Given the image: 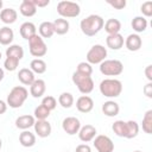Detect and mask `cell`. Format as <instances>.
Returning <instances> with one entry per match:
<instances>
[{
    "label": "cell",
    "instance_id": "cell-1",
    "mask_svg": "<svg viewBox=\"0 0 152 152\" xmlns=\"http://www.w3.org/2000/svg\"><path fill=\"white\" fill-rule=\"evenodd\" d=\"M103 25H104V20L101 15L90 14L87 18L81 20L80 28L83 34H86L88 37H93V36L97 34L103 28Z\"/></svg>",
    "mask_w": 152,
    "mask_h": 152
},
{
    "label": "cell",
    "instance_id": "cell-2",
    "mask_svg": "<svg viewBox=\"0 0 152 152\" xmlns=\"http://www.w3.org/2000/svg\"><path fill=\"white\" fill-rule=\"evenodd\" d=\"M100 93L106 97H118L122 93V83L116 78H104L99 86Z\"/></svg>",
    "mask_w": 152,
    "mask_h": 152
},
{
    "label": "cell",
    "instance_id": "cell-3",
    "mask_svg": "<svg viewBox=\"0 0 152 152\" xmlns=\"http://www.w3.org/2000/svg\"><path fill=\"white\" fill-rule=\"evenodd\" d=\"M28 96V91L25 87L23 86H15L11 89V91L7 95V106H10L11 108H20L24 102L26 101Z\"/></svg>",
    "mask_w": 152,
    "mask_h": 152
},
{
    "label": "cell",
    "instance_id": "cell-4",
    "mask_svg": "<svg viewBox=\"0 0 152 152\" xmlns=\"http://www.w3.org/2000/svg\"><path fill=\"white\" fill-rule=\"evenodd\" d=\"M71 80H72L74 84L77 87V89L80 90V93H82L83 95L90 94L94 89V81L90 75H86V74L75 71L72 74Z\"/></svg>",
    "mask_w": 152,
    "mask_h": 152
},
{
    "label": "cell",
    "instance_id": "cell-5",
    "mask_svg": "<svg viewBox=\"0 0 152 152\" xmlns=\"http://www.w3.org/2000/svg\"><path fill=\"white\" fill-rule=\"evenodd\" d=\"M57 13L61 15V18H76L81 13V7L77 2L74 1H59L57 4Z\"/></svg>",
    "mask_w": 152,
    "mask_h": 152
},
{
    "label": "cell",
    "instance_id": "cell-6",
    "mask_svg": "<svg viewBox=\"0 0 152 152\" xmlns=\"http://www.w3.org/2000/svg\"><path fill=\"white\" fill-rule=\"evenodd\" d=\"M124 71V64L119 59H104L100 64V72L104 76H119Z\"/></svg>",
    "mask_w": 152,
    "mask_h": 152
},
{
    "label": "cell",
    "instance_id": "cell-7",
    "mask_svg": "<svg viewBox=\"0 0 152 152\" xmlns=\"http://www.w3.org/2000/svg\"><path fill=\"white\" fill-rule=\"evenodd\" d=\"M28 50H30V53L33 57L39 58V57H43V56L46 55L48 46H46L44 39L37 33V34H34L33 37H31L28 39Z\"/></svg>",
    "mask_w": 152,
    "mask_h": 152
},
{
    "label": "cell",
    "instance_id": "cell-8",
    "mask_svg": "<svg viewBox=\"0 0 152 152\" xmlns=\"http://www.w3.org/2000/svg\"><path fill=\"white\" fill-rule=\"evenodd\" d=\"M87 62L91 64H101L107 57V49L101 44L93 45L87 52Z\"/></svg>",
    "mask_w": 152,
    "mask_h": 152
},
{
    "label": "cell",
    "instance_id": "cell-9",
    "mask_svg": "<svg viewBox=\"0 0 152 152\" xmlns=\"http://www.w3.org/2000/svg\"><path fill=\"white\" fill-rule=\"evenodd\" d=\"M94 147L97 152H113L114 151V142L107 135L100 134L94 138Z\"/></svg>",
    "mask_w": 152,
    "mask_h": 152
},
{
    "label": "cell",
    "instance_id": "cell-10",
    "mask_svg": "<svg viewBox=\"0 0 152 152\" xmlns=\"http://www.w3.org/2000/svg\"><path fill=\"white\" fill-rule=\"evenodd\" d=\"M62 128L66 134L74 135L76 133H78V131L81 128V122L76 116H66L62 121Z\"/></svg>",
    "mask_w": 152,
    "mask_h": 152
},
{
    "label": "cell",
    "instance_id": "cell-11",
    "mask_svg": "<svg viewBox=\"0 0 152 152\" xmlns=\"http://www.w3.org/2000/svg\"><path fill=\"white\" fill-rule=\"evenodd\" d=\"M34 133L39 137V138H46L51 134L52 127L51 124L48 120H36L34 125Z\"/></svg>",
    "mask_w": 152,
    "mask_h": 152
},
{
    "label": "cell",
    "instance_id": "cell-12",
    "mask_svg": "<svg viewBox=\"0 0 152 152\" xmlns=\"http://www.w3.org/2000/svg\"><path fill=\"white\" fill-rule=\"evenodd\" d=\"M96 133H97V131H96L95 126L88 124V125L81 126V128H80V131H78L77 134H78V138H80L81 141L89 142V141L94 140V138L96 137Z\"/></svg>",
    "mask_w": 152,
    "mask_h": 152
},
{
    "label": "cell",
    "instance_id": "cell-13",
    "mask_svg": "<svg viewBox=\"0 0 152 152\" xmlns=\"http://www.w3.org/2000/svg\"><path fill=\"white\" fill-rule=\"evenodd\" d=\"M76 108L81 113H89L94 108V101L88 95H82L76 100Z\"/></svg>",
    "mask_w": 152,
    "mask_h": 152
},
{
    "label": "cell",
    "instance_id": "cell-14",
    "mask_svg": "<svg viewBox=\"0 0 152 152\" xmlns=\"http://www.w3.org/2000/svg\"><path fill=\"white\" fill-rule=\"evenodd\" d=\"M141 45H142V39L137 33H131L125 39V46L128 51H132V52L138 51V50H140Z\"/></svg>",
    "mask_w": 152,
    "mask_h": 152
},
{
    "label": "cell",
    "instance_id": "cell-15",
    "mask_svg": "<svg viewBox=\"0 0 152 152\" xmlns=\"http://www.w3.org/2000/svg\"><path fill=\"white\" fill-rule=\"evenodd\" d=\"M45 90H46V83L42 78L34 80V82L30 86V94L36 99L42 97L45 94Z\"/></svg>",
    "mask_w": 152,
    "mask_h": 152
},
{
    "label": "cell",
    "instance_id": "cell-16",
    "mask_svg": "<svg viewBox=\"0 0 152 152\" xmlns=\"http://www.w3.org/2000/svg\"><path fill=\"white\" fill-rule=\"evenodd\" d=\"M36 122V119L33 115H28V114H25V115H20L15 119V127L19 128V129H23V131H26L31 127H33Z\"/></svg>",
    "mask_w": 152,
    "mask_h": 152
},
{
    "label": "cell",
    "instance_id": "cell-17",
    "mask_svg": "<svg viewBox=\"0 0 152 152\" xmlns=\"http://www.w3.org/2000/svg\"><path fill=\"white\" fill-rule=\"evenodd\" d=\"M106 44L112 50H120L125 44V39L120 33L108 34L107 38H106Z\"/></svg>",
    "mask_w": 152,
    "mask_h": 152
},
{
    "label": "cell",
    "instance_id": "cell-18",
    "mask_svg": "<svg viewBox=\"0 0 152 152\" xmlns=\"http://www.w3.org/2000/svg\"><path fill=\"white\" fill-rule=\"evenodd\" d=\"M102 113L106 115V116H108V118H114V116H116L118 114H119V112H120V106H119V103L118 102H115V101H112V100H108V101H106L103 104H102Z\"/></svg>",
    "mask_w": 152,
    "mask_h": 152
},
{
    "label": "cell",
    "instance_id": "cell-19",
    "mask_svg": "<svg viewBox=\"0 0 152 152\" xmlns=\"http://www.w3.org/2000/svg\"><path fill=\"white\" fill-rule=\"evenodd\" d=\"M19 32H20V36L21 38L28 40L31 37H33L34 34H37V27L31 21H25L20 25V28H19Z\"/></svg>",
    "mask_w": 152,
    "mask_h": 152
},
{
    "label": "cell",
    "instance_id": "cell-20",
    "mask_svg": "<svg viewBox=\"0 0 152 152\" xmlns=\"http://www.w3.org/2000/svg\"><path fill=\"white\" fill-rule=\"evenodd\" d=\"M17 18H18V13L14 8L8 7V8L1 10V12H0V20L6 25H11V24L15 23Z\"/></svg>",
    "mask_w": 152,
    "mask_h": 152
},
{
    "label": "cell",
    "instance_id": "cell-21",
    "mask_svg": "<svg viewBox=\"0 0 152 152\" xmlns=\"http://www.w3.org/2000/svg\"><path fill=\"white\" fill-rule=\"evenodd\" d=\"M19 12L24 17L30 18V17H33L37 13V7L34 6L32 0H23L20 6H19Z\"/></svg>",
    "mask_w": 152,
    "mask_h": 152
},
{
    "label": "cell",
    "instance_id": "cell-22",
    "mask_svg": "<svg viewBox=\"0 0 152 152\" xmlns=\"http://www.w3.org/2000/svg\"><path fill=\"white\" fill-rule=\"evenodd\" d=\"M18 80L24 84V86H31L36 77H34V74L33 71L30 69V68H23L19 70L18 72Z\"/></svg>",
    "mask_w": 152,
    "mask_h": 152
},
{
    "label": "cell",
    "instance_id": "cell-23",
    "mask_svg": "<svg viewBox=\"0 0 152 152\" xmlns=\"http://www.w3.org/2000/svg\"><path fill=\"white\" fill-rule=\"evenodd\" d=\"M19 142L24 147H32L36 144V134L30 131H23L19 134Z\"/></svg>",
    "mask_w": 152,
    "mask_h": 152
},
{
    "label": "cell",
    "instance_id": "cell-24",
    "mask_svg": "<svg viewBox=\"0 0 152 152\" xmlns=\"http://www.w3.org/2000/svg\"><path fill=\"white\" fill-rule=\"evenodd\" d=\"M52 25H53V30H55V33L59 34V36H63L65 33H68L69 31V21L64 18H58L56 19L55 21H52Z\"/></svg>",
    "mask_w": 152,
    "mask_h": 152
},
{
    "label": "cell",
    "instance_id": "cell-25",
    "mask_svg": "<svg viewBox=\"0 0 152 152\" xmlns=\"http://www.w3.org/2000/svg\"><path fill=\"white\" fill-rule=\"evenodd\" d=\"M103 27L108 34H116V33H120L121 23H120V20H118L115 18H110L104 23Z\"/></svg>",
    "mask_w": 152,
    "mask_h": 152
},
{
    "label": "cell",
    "instance_id": "cell-26",
    "mask_svg": "<svg viewBox=\"0 0 152 152\" xmlns=\"http://www.w3.org/2000/svg\"><path fill=\"white\" fill-rule=\"evenodd\" d=\"M14 38V32L8 26H4L0 28V44L1 45H11Z\"/></svg>",
    "mask_w": 152,
    "mask_h": 152
},
{
    "label": "cell",
    "instance_id": "cell-27",
    "mask_svg": "<svg viewBox=\"0 0 152 152\" xmlns=\"http://www.w3.org/2000/svg\"><path fill=\"white\" fill-rule=\"evenodd\" d=\"M131 26L137 32V34L140 32H144L147 28V19L145 17H141V15L134 17L131 21Z\"/></svg>",
    "mask_w": 152,
    "mask_h": 152
},
{
    "label": "cell",
    "instance_id": "cell-28",
    "mask_svg": "<svg viewBox=\"0 0 152 152\" xmlns=\"http://www.w3.org/2000/svg\"><path fill=\"white\" fill-rule=\"evenodd\" d=\"M38 32L39 36L44 39V38H51L55 34V30H53V25L51 21H43L39 27H38Z\"/></svg>",
    "mask_w": 152,
    "mask_h": 152
},
{
    "label": "cell",
    "instance_id": "cell-29",
    "mask_svg": "<svg viewBox=\"0 0 152 152\" xmlns=\"http://www.w3.org/2000/svg\"><path fill=\"white\" fill-rule=\"evenodd\" d=\"M139 133V124L134 120H128L126 121V139H133L138 135Z\"/></svg>",
    "mask_w": 152,
    "mask_h": 152
},
{
    "label": "cell",
    "instance_id": "cell-30",
    "mask_svg": "<svg viewBox=\"0 0 152 152\" xmlns=\"http://www.w3.org/2000/svg\"><path fill=\"white\" fill-rule=\"evenodd\" d=\"M6 57H13L20 61L24 57V49L18 44H12L6 49Z\"/></svg>",
    "mask_w": 152,
    "mask_h": 152
},
{
    "label": "cell",
    "instance_id": "cell-31",
    "mask_svg": "<svg viewBox=\"0 0 152 152\" xmlns=\"http://www.w3.org/2000/svg\"><path fill=\"white\" fill-rule=\"evenodd\" d=\"M30 69L33 71V74H44L46 71V63L42 58H34L30 63Z\"/></svg>",
    "mask_w": 152,
    "mask_h": 152
},
{
    "label": "cell",
    "instance_id": "cell-32",
    "mask_svg": "<svg viewBox=\"0 0 152 152\" xmlns=\"http://www.w3.org/2000/svg\"><path fill=\"white\" fill-rule=\"evenodd\" d=\"M74 101H75V100H74V96H72L71 93L64 91V93H62V94L58 96V103H59L63 108H70V107H72Z\"/></svg>",
    "mask_w": 152,
    "mask_h": 152
},
{
    "label": "cell",
    "instance_id": "cell-33",
    "mask_svg": "<svg viewBox=\"0 0 152 152\" xmlns=\"http://www.w3.org/2000/svg\"><path fill=\"white\" fill-rule=\"evenodd\" d=\"M141 126H142V131L145 133H147V134L152 133V109H148L144 114Z\"/></svg>",
    "mask_w": 152,
    "mask_h": 152
},
{
    "label": "cell",
    "instance_id": "cell-34",
    "mask_svg": "<svg viewBox=\"0 0 152 152\" xmlns=\"http://www.w3.org/2000/svg\"><path fill=\"white\" fill-rule=\"evenodd\" d=\"M112 129L115 133V135H118L120 138H125V135H126V121H124V120L114 121V124L112 125Z\"/></svg>",
    "mask_w": 152,
    "mask_h": 152
},
{
    "label": "cell",
    "instance_id": "cell-35",
    "mask_svg": "<svg viewBox=\"0 0 152 152\" xmlns=\"http://www.w3.org/2000/svg\"><path fill=\"white\" fill-rule=\"evenodd\" d=\"M49 115H50V110L46 107H44L42 103L38 107L34 108L33 116H34L36 120H46L49 118Z\"/></svg>",
    "mask_w": 152,
    "mask_h": 152
},
{
    "label": "cell",
    "instance_id": "cell-36",
    "mask_svg": "<svg viewBox=\"0 0 152 152\" xmlns=\"http://www.w3.org/2000/svg\"><path fill=\"white\" fill-rule=\"evenodd\" d=\"M19 59L17 58H13V57H6L5 62H4V68L7 70V71H14L17 70L18 65H19Z\"/></svg>",
    "mask_w": 152,
    "mask_h": 152
},
{
    "label": "cell",
    "instance_id": "cell-37",
    "mask_svg": "<svg viewBox=\"0 0 152 152\" xmlns=\"http://www.w3.org/2000/svg\"><path fill=\"white\" fill-rule=\"evenodd\" d=\"M42 104H43L44 107H46V108L51 112V110H53V109L57 107V100H56L53 96H51V95H46V96L43 97Z\"/></svg>",
    "mask_w": 152,
    "mask_h": 152
},
{
    "label": "cell",
    "instance_id": "cell-38",
    "mask_svg": "<svg viewBox=\"0 0 152 152\" xmlns=\"http://www.w3.org/2000/svg\"><path fill=\"white\" fill-rule=\"evenodd\" d=\"M77 72H81V74H86V75H90L93 74V66L88 63V62H81L77 64V69H76Z\"/></svg>",
    "mask_w": 152,
    "mask_h": 152
},
{
    "label": "cell",
    "instance_id": "cell-39",
    "mask_svg": "<svg viewBox=\"0 0 152 152\" xmlns=\"http://www.w3.org/2000/svg\"><path fill=\"white\" fill-rule=\"evenodd\" d=\"M140 11H141L142 15L150 18L152 15V1H145V2H142V5L140 6Z\"/></svg>",
    "mask_w": 152,
    "mask_h": 152
},
{
    "label": "cell",
    "instance_id": "cell-40",
    "mask_svg": "<svg viewBox=\"0 0 152 152\" xmlns=\"http://www.w3.org/2000/svg\"><path fill=\"white\" fill-rule=\"evenodd\" d=\"M107 4L115 10H124L126 7V0H107Z\"/></svg>",
    "mask_w": 152,
    "mask_h": 152
},
{
    "label": "cell",
    "instance_id": "cell-41",
    "mask_svg": "<svg viewBox=\"0 0 152 152\" xmlns=\"http://www.w3.org/2000/svg\"><path fill=\"white\" fill-rule=\"evenodd\" d=\"M75 152H91V148L88 144H80L76 146Z\"/></svg>",
    "mask_w": 152,
    "mask_h": 152
},
{
    "label": "cell",
    "instance_id": "cell-42",
    "mask_svg": "<svg viewBox=\"0 0 152 152\" xmlns=\"http://www.w3.org/2000/svg\"><path fill=\"white\" fill-rule=\"evenodd\" d=\"M144 94L146 95V97L152 99V82H148L146 86H144Z\"/></svg>",
    "mask_w": 152,
    "mask_h": 152
},
{
    "label": "cell",
    "instance_id": "cell-43",
    "mask_svg": "<svg viewBox=\"0 0 152 152\" xmlns=\"http://www.w3.org/2000/svg\"><path fill=\"white\" fill-rule=\"evenodd\" d=\"M36 7H45L50 4V0H32Z\"/></svg>",
    "mask_w": 152,
    "mask_h": 152
},
{
    "label": "cell",
    "instance_id": "cell-44",
    "mask_svg": "<svg viewBox=\"0 0 152 152\" xmlns=\"http://www.w3.org/2000/svg\"><path fill=\"white\" fill-rule=\"evenodd\" d=\"M145 75H146V78L148 80V82H152V65H147L145 68Z\"/></svg>",
    "mask_w": 152,
    "mask_h": 152
},
{
    "label": "cell",
    "instance_id": "cell-45",
    "mask_svg": "<svg viewBox=\"0 0 152 152\" xmlns=\"http://www.w3.org/2000/svg\"><path fill=\"white\" fill-rule=\"evenodd\" d=\"M6 110H7V103L5 101L0 100V115L4 114V113H6Z\"/></svg>",
    "mask_w": 152,
    "mask_h": 152
},
{
    "label": "cell",
    "instance_id": "cell-46",
    "mask_svg": "<svg viewBox=\"0 0 152 152\" xmlns=\"http://www.w3.org/2000/svg\"><path fill=\"white\" fill-rule=\"evenodd\" d=\"M4 77H5V71L2 68H0V82L4 80Z\"/></svg>",
    "mask_w": 152,
    "mask_h": 152
},
{
    "label": "cell",
    "instance_id": "cell-47",
    "mask_svg": "<svg viewBox=\"0 0 152 152\" xmlns=\"http://www.w3.org/2000/svg\"><path fill=\"white\" fill-rule=\"evenodd\" d=\"M2 5H4V2L0 0V12H1V10H2Z\"/></svg>",
    "mask_w": 152,
    "mask_h": 152
},
{
    "label": "cell",
    "instance_id": "cell-48",
    "mask_svg": "<svg viewBox=\"0 0 152 152\" xmlns=\"http://www.w3.org/2000/svg\"><path fill=\"white\" fill-rule=\"evenodd\" d=\"M1 147H2V141H1V139H0V150H1Z\"/></svg>",
    "mask_w": 152,
    "mask_h": 152
},
{
    "label": "cell",
    "instance_id": "cell-49",
    "mask_svg": "<svg viewBox=\"0 0 152 152\" xmlns=\"http://www.w3.org/2000/svg\"><path fill=\"white\" fill-rule=\"evenodd\" d=\"M133 152H141V151H133Z\"/></svg>",
    "mask_w": 152,
    "mask_h": 152
},
{
    "label": "cell",
    "instance_id": "cell-50",
    "mask_svg": "<svg viewBox=\"0 0 152 152\" xmlns=\"http://www.w3.org/2000/svg\"><path fill=\"white\" fill-rule=\"evenodd\" d=\"M0 59H1V52H0Z\"/></svg>",
    "mask_w": 152,
    "mask_h": 152
}]
</instances>
